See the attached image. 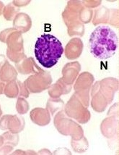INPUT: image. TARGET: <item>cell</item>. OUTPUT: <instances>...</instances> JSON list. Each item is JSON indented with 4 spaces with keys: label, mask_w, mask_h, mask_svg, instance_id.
Wrapping results in <instances>:
<instances>
[{
    "label": "cell",
    "mask_w": 119,
    "mask_h": 155,
    "mask_svg": "<svg viewBox=\"0 0 119 155\" xmlns=\"http://www.w3.org/2000/svg\"><path fill=\"white\" fill-rule=\"evenodd\" d=\"M118 38L116 33L107 25H99L90 35L89 49L91 54L99 60H107L116 53Z\"/></svg>",
    "instance_id": "cell-1"
},
{
    "label": "cell",
    "mask_w": 119,
    "mask_h": 155,
    "mask_svg": "<svg viewBox=\"0 0 119 155\" xmlns=\"http://www.w3.org/2000/svg\"><path fill=\"white\" fill-rule=\"evenodd\" d=\"M64 51L61 41L51 34H42L35 44L34 53L36 60L46 68L56 65Z\"/></svg>",
    "instance_id": "cell-2"
},
{
    "label": "cell",
    "mask_w": 119,
    "mask_h": 155,
    "mask_svg": "<svg viewBox=\"0 0 119 155\" xmlns=\"http://www.w3.org/2000/svg\"><path fill=\"white\" fill-rule=\"evenodd\" d=\"M0 41L7 44V56L12 62L16 64L27 58L24 52V41L22 33L14 28L2 31L0 33Z\"/></svg>",
    "instance_id": "cell-3"
},
{
    "label": "cell",
    "mask_w": 119,
    "mask_h": 155,
    "mask_svg": "<svg viewBox=\"0 0 119 155\" xmlns=\"http://www.w3.org/2000/svg\"><path fill=\"white\" fill-rule=\"evenodd\" d=\"M84 5L82 1L71 0L67 2L64 10L62 12V18L67 27V33L71 37L74 36H83L85 25L80 20V12Z\"/></svg>",
    "instance_id": "cell-4"
},
{
    "label": "cell",
    "mask_w": 119,
    "mask_h": 155,
    "mask_svg": "<svg viewBox=\"0 0 119 155\" xmlns=\"http://www.w3.org/2000/svg\"><path fill=\"white\" fill-rule=\"evenodd\" d=\"M54 124L61 135L71 136V140H79L84 136V130L81 125L69 117L64 110L55 115Z\"/></svg>",
    "instance_id": "cell-5"
},
{
    "label": "cell",
    "mask_w": 119,
    "mask_h": 155,
    "mask_svg": "<svg viewBox=\"0 0 119 155\" xmlns=\"http://www.w3.org/2000/svg\"><path fill=\"white\" fill-rule=\"evenodd\" d=\"M64 109L66 115L71 119L75 120L80 124L88 123L91 118V113L88 108L84 106L82 101L74 94L64 105Z\"/></svg>",
    "instance_id": "cell-6"
},
{
    "label": "cell",
    "mask_w": 119,
    "mask_h": 155,
    "mask_svg": "<svg viewBox=\"0 0 119 155\" xmlns=\"http://www.w3.org/2000/svg\"><path fill=\"white\" fill-rule=\"evenodd\" d=\"M95 78L89 72H83L78 75L74 86V94L86 107L89 105V93L94 84Z\"/></svg>",
    "instance_id": "cell-7"
},
{
    "label": "cell",
    "mask_w": 119,
    "mask_h": 155,
    "mask_svg": "<svg viewBox=\"0 0 119 155\" xmlns=\"http://www.w3.org/2000/svg\"><path fill=\"white\" fill-rule=\"evenodd\" d=\"M52 81L50 72L43 71L29 76L24 81V84L30 93L38 94L49 89L52 84Z\"/></svg>",
    "instance_id": "cell-8"
},
{
    "label": "cell",
    "mask_w": 119,
    "mask_h": 155,
    "mask_svg": "<svg viewBox=\"0 0 119 155\" xmlns=\"http://www.w3.org/2000/svg\"><path fill=\"white\" fill-rule=\"evenodd\" d=\"M92 24L98 25L100 24H109L113 26L118 28V10L110 9L102 6L96 9L94 12Z\"/></svg>",
    "instance_id": "cell-9"
},
{
    "label": "cell",
    "mask_w": 119,
    "mask_h": 155,
    "mask_svg": "<svg viewBox=\"0 0 119 155\" xmlns=\"http://www.w3.org/2000/svg\"><path fill=\"white\" fill-rule=\"evenodd\" d=\"M25 119L20 115H5L0 118V129L9 130L13 134H19L25 128Z\"/></svg>",
    "instance_id": "cell-10"
},
{
    "label": "cell",
    "mask_w": 119,
    "mask_h": 155,
    "mask_svg": "<svg viewBox=\"0 0 119 155\" xmlns=\"http://www.w3.org/2000/svg\"><path fill=\"white\" fill-rule=\"evenodd\" d=\"M99 91L105 97L110 104L114 99L116 92L118 91V81L115 78H105L98 81Z\"/></svg>",
    "instance_id": "cell-11"
},
{
    "label": "cell",
    "mask_w": 119,
    "mask_h": 155,
    "mask_svg": "<svg viewBox=\"0 0 119 155\" xmlns=\"http://www.w3.org/2000/svg\"><path fill=\"white\" fill-rule=\"evenodd\" d=\"M118 117L108 116L102 121L100 130L102 134L108 139H113L118 136Z\"/></svg>",
    "instance_id": "cell-12"
},
{
    "label": "cell",
    "mask_w": 119,
    "mask_h": 155,
    "mask_svg": "<svg viewBox=\"0 0 119 155\" xmlns=\"http://www.w3.org/2000/svg\"><path fill=\"white\" fill-rule=\"evenodd\" d=\"M91 106L93 110L97 112H103L108 105V102L101 92L99 91L98 82L96 81L93 84L90 90Z\"/></svg>",
    "instance_id": "cell-13"
},
{
    "label": "cell",
    "mask_w": 119,
    "mask_h": 155,
    "mask_svg": "<svg viewBox=\"0 0 119 155\" xmlns=\"http://www.w3.org/2000/svg\"><path fill=\"white\" fill-rule=\"evenodd\" d=\"M81 71V64L77 61L68 62L62 68V79L66 84L72 85L74 84L80 72Z\"/></svg>",
    "instance_id": "cell-14"
},
{
    "label": "cell",
    "mask_w": 119,
    "mask_h": 155,
    "mask_svg": "<svg viewBox=\"0 0 119 155\" xmlns=\"http://www.w3.org/2000/svg\"><path fill=\"white\" fill-rule=\"evenodd\" d=\"M83 42L80 38H73L69 41L65 47L64 54L69 60H77L81 56L83 50Z\"/></svg>",
    "instance_id": "cell-15"
},
{
    "label": "cell",
    "mask_w": 119,
    "mask_h": 155,
    "mask_svg": "<svg viewBox=\"0 0 119 155\" xmlns=\"http://www.w3.org/2000/svg\"><path fill=\"white\" fill-rule=\"evenodd\" d=\"M15 69L17 73L22 75H33L43 71V70L36 64L33 58H26L18 63H16Z\"/></svg>",
    "instance_id": "cell-16"
},
{
    "label": "cell",
    "mask_w": 119,
    "mask_h": 155,
    "mask_svg": "<svg viewBox=\"0 0 119 155\" xmlns=\"http://www.w3.org/2000/svg\"><path fill=\"white\" fill-rule=\"evenodd\" d=\"M30 117L33 123L39 126H45L51 122V114L44 108L33 109L30 113Z\"/></svg>",
    "instance_id": "cell-17"
},
{
    "label": "cell",
    "mask_w": 119,
    "mask_h": 155,
    "mask_svg": "<svg viewBox=\"0 0 119 155\" xmlns=\"http://www.w3.org/2000/svg\"><path fill=\"white\" fill-rule=\"evenodd\" d=\"M71 85H69L64 81L62 78H60L58 80L49 88V95L52 99H58L61 95L68 94L71 91Z\"/></svg>",
    "instance_id": "cell-18"
},
{
    "label": "cell",
    "mask_w": 119,
    "mask_h": 155,
    "mask_svg": "<svg viewBox=\"0 0 119 155\" xmlns=\"http://www.w3.org/2000/svg\"><path fill=\"white\" fill-rule=\"evenodd\" d=\"M32 27V20L26 13H18L13 20V28L16 30L24 34L26 33Z\"/></svg>",
    "instance_id": "cell-19"
},
{
    "label": "cell",
    "mask_w": 119,
    "mask_h": 155,
    "mask_svg": "<svg viewBox=\"0 0 119 155\" xmlns=\"http://www.w3.org/2000/svg\"><path fill=\"white\" fill-rule=\"evenodd\" d=\"M17 73L15 68L11 65L8 60H7L0 71V79L5 83L14 81L17 80Z\"/></svg>",
    "instance_id": "cell-20"
},
{
    "label": "cell",
    "mask_w": 119,
    "mask_h": 155,
    "mask_svg": "<svg viewBox=\"0 0 119 155\" xmlns=\"http://www.w3.org/2000/svg\"><path fill=\"white\" fill-rule=\"evenodd\" d=\"M64 108V102L59 98L58 99L50 98L46 103V110L52 116H54L56 113L63 110Z\"/></svg>",
    "instance_id": "cell-21"
},
{
    "label": "cell",
    "mask_w": 119,
    "mask_h": 155,
    "mask_svg": "<svg viewBox=\"0 0 119 155\" xmlns=\"http://www.w3.org/2000/svg\"><path fill=\"white\" fill-rule=\"evenodd\" d=\"M4 94L7 97L11 99L17 98L19 95V86L17 81L7 83L4 89Z\"/></svg>",
    "instance_id": "cell-22"
},
{
    "label": "cell",
    "mask_w": 119,
    "mask_h": 155,
    "mask_svg": "<svg viewBox=\"0 0 119 155\" xmlns=\"http://www.w3.org/2000/svg\"><path fill=\"white\" fill-rule=\"evenodd\" d=\"M71 146L75 152L84 153L88 149L89 143L87 138L83 136L79 140H71Z\"/></svg>",
    "instance_id": "cell-23"
},
{
    "label": "cell",
    "mask_w": 119,
    "mask_h": 155,
    "mask_svg": "<svg viewBox=\"0 0 119 155\" xmlns=\"http://www.w3.org/2000/svg\"><path fill=\"white\" fill-rule=\"evenodd\" d=\"M20 9L17 7L12 4V2L9 3L8 5L5 6L3 9L2 15L4 18L8 21H12L15 18V16L19 13V11Z\"/></svg>",
    "instance_id": "cell-24"
},
{
    "label": "cell",
    "mask_w": 119,
    "mask_h": 155,
    "mask_svg": "<svg viewBox=\"0 0 119 155\" xmlns=\"http://www.w3.org/2000/svg\"><path fill=\"white\" fill-rule=\"evenodd\" d=\"M2 136L4 138V144H10L13 147H16L18 144L20 140L18 134H13L9 130L4 133Z\"/></svg>",
    "instance_id": "cell-25"
},
{
    "label": "cell",
    "mask_w": 119,
    "mask_h": 155,
    "mask_svg": "<svg viewBox=\"0 0 119 155\" xmlns=\"http://www.w3.org/2000/svg\"><path fill=\"white\" fill-rule=\"evenodd\" d=\"M30 109L29 103L25 98L18 97L17 102H16V110L20 115H25L28 112Z\"/></svg>",
    "instance_id": "cell-26"
},
{
    "label": "cell",
    "mask_w": 119,
    "mask_h": 155,
    "mask_svg": "<svg viewBox=\"0 0 119 155\" xmlns=\"http://www.w3.org/2000/svg\"><path fill=\"white\" fill-rule=\"evenodd\" d=\"M93 11L84 7L80 12V20L83 24L89 23L92 20Z\"/></svg>",
    "instance_id": "cell-27"
},
{
    "label": "cell",
    "mask_w": 119,
    "mask_h": 155,
    "mask_svg": "<svg viewBox=\"0 0 119 155\" xmlns=\"http://www.w3.org/2000/svg\"><path fill=\"white\" fill-rule=\"evenodd\" d=\"M18 86H19V95L18 97H23V98H27L30 96V92L28 91L27 88L24 84V83H22L21 81H17Z\"/></svg>",
    "instance_id": "cell-28"
},
{
    "label": "cell",
    "mask_w": 119,
    "mask_h": 155,
    "mask_svg": "<svg viewBox=\"0 0 119 155\" xmlns=\"http://www.w3.org/2000/svg\"><path fill=\"white\" fill-rule=\"evenodd\" d=\"M101 1H94V0H85V1H82V5H84V7L86 8L89 9L91 10V8H95V7H98L100 6V4H101Z\"/></svg>",
    "instance_id": "cell-29"
},
{
    "label": "cell",
    "mask_w": 119,
    "mask_h": 155,
    "mask_svg": "<svg viewBox=\"0 0 119 155\" xmlns=\"http://www.w3.org/2000/svg\"><path fill=\"white\" fill-rule=\"evenodd\" d=\"M13 146L10 144H3L0 147V155L9 154L13 151Z\"/></svg>",
    "instance_id": "cell-30"
},
{
    "label": "cell",
    "mask_w": 119,
    "mask_h": 155,
    "mask_svg": "<svg viewBox=\"0 0 119 155\" xmlns=\"http://www.w3.org/2000/svg\"><path fill=\"white\" fill-rule=\"evenodd\" d=\"M108 116H116L118 117V103L114 104L110 108L108 112Z\"/></svg>",
    "instance_id": "cell-31"
},
{
    "label": "cell",
    "mask_w": 119,
    "mask_h": 155,
    "mask_svg": "<svg viewBox=\"0 0 119 155\" xmlns=\"http://www.w3.org/2000/svg\"><path fill=\"white\" fill-rule=\"evenodd\" d=\"M30 2V0H26V1H23V0H21V1H13L12 2V4L14 5V6H16L17 7H23V6H26V5H29Z\"/></svg>",
    "instance_id": "cell-32"
},
{
    "label": "cell",
    "mask_w": 119,
    "mask_h": 155,
    "mask_svg": "<svg viewBox=\"0 0 119 155\" xmlns=\"http://www.w3.org/2000/svg\"><path fill=\"white\" fill-rule=\"evenodd\" d=\"M12 155L15 154H37V153L32 150L27 151H22V150H16L13 153H12Z\"/></svg>",
    "instance_id": "cell-33"
},
{
    "label": "cell",
    "mask_w": 119,
    "mask_h": 155,
    "mask_svg": "<svg viewBox=\"0 0 119 155\" xmlns=\"http://www.w3.org/2000/svg\"><path fill=\"white\" fill-rule=\"evenodd\" d=\"M7 60L6 59V57L4 54H0V71H1L2 66L5 64V62Z\"/></svg>",
    "instance_id": "cell-34"
},
{
    "label": "cell",
    "mask_w": 119,
    "mask_h": 155,
    "mask_svg": "<svg viewBox=\"0 0 119 155\" xmlns=\"http://www.w3.org/2000/svg\"><path fill=\"white\" fill-rule=\"evenodd\" d=\"M5 85L6 84H5V82H3V81L0 79V95L3 94H4V89H5Z\"/></svg>",
    "instance_id": "cell-35"
},
{
    "label": "cell",
    "mask_w": 119,
    "mask_h": 155,
    "mask_svg": "<svg viewBox=\"0 0 119 155\" xmlns=\"http://www.w3.org/2000/svg\"><path fill=\"white\" fill-rule=\"evenodd\" d=\"M52 154V153H51L50 151L48 150V149H42V150L39 151L37 153V154Z\"/></svg>",
    "instance_id": "cell-36"
},
{
    "label": "cell",
    "mask_w": 119,
    "mask_h": 155,
    "mask_svg": "<svg viewBox=\"0 0 119 155\" xmlns=\"http://www.w3.org/2000/svg\"><path fill=\"white\" fill-rule=\"evenodd\" d=\"M5 7V5L2 1H0V16L2 15V12H3V9Z\"/></svg>",
    "instance_id": "cell-37"
},
{
    "label": "cell",
    "mask_w": 119,
    "mask_h": 155,
    "mask_svg": "<svg viewBox=\"0 0 119 155\" xmlns=\"http://www.w3.org/2000/svg\"><path fill=\"white\" fill-rule=\"evenodd\" d=\"M4 144V138L2 136H0V147Z\"/></svg>",
    "instance_id": "cell-38"
},
{
    "label": "cell",
    "mask_w": 119,
    "mask_h": 155,
    "mask_svg": "<svg viewBox=\"0 0 119 155\" xmlns=\"http://www.w3.org/2000/svg\"><path fill=\"white\" fill-rule=\"evenodd\" d=\"M2 115V109H1V106H0V117H1Z\"/></svg>",
    "instance_id": "cell-39"
}]
</instances>
